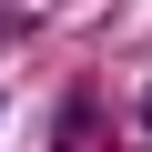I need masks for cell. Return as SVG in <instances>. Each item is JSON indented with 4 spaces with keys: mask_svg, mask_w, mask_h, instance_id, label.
<instances>
[{
    "mask_svg": "<svg viewBox=\"0 0 152 152\" xmlns=\"http://www.w3.org/2000/svg\"><path fill=\"white\" fill-rule=\"evenodd\" d=\"M142 112H152V102H142Z\"/></svg>",
    "mask_w": 152,
    "mask_h": 152,
    "instance_id": "6da1fadb",
    "label": "cell"
}]
</instances>
